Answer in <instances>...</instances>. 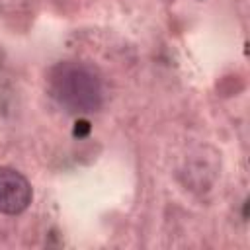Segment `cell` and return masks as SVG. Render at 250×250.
<instances>
[{"label": "cell", "instance_id": "7a4b0ae2", "mask_svg": "<svg viewBox=\"0 0 250 250\" xmlns=\"http://www.w3.org/2000/svg\"><path fill=\"white\" fill-rule=\"evenodd\" d=\"M33 199L31 184L14 168L0 166V213L18 215L29 207Z\"/></svg>", "mask_w": 250, "mask_h": 250}, {"label": "cell", "instance_id": "6da1fadb", "mask_svg": "<svg viewBox=\"0 0 250 250\" xmlns=\"http://www.w3.org/2000/svg\"><path fill=\"white\" fill-rule=\"evenodd\" d=\"M51 98L68 113H94L104 104V84L98 70L80 61H61L47 72Z\"/></svg>", "mask_w": 250, "mask_h": 250}]
</instances>
